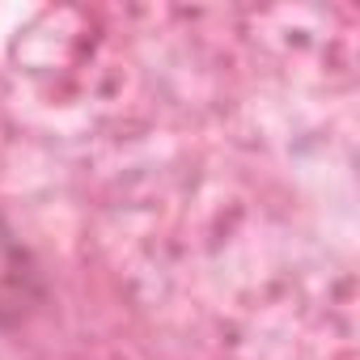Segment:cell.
<instances>
[{
  "mask_svg": "<svg viewBox=\"0 0 360 360\" xmlns=\"http://www.w3.org/2000/svg\"><path fill=\"white\" fill-rule=\"evenodd\" d=\"M51 301L47 271L30 242L0 212V330H22Z\"/></svg>",
  "mask_w": 360,
  "mask_h": 360,
  "instance_id": "6da1fadb",
  "label": "cell"
}]
</instances>
